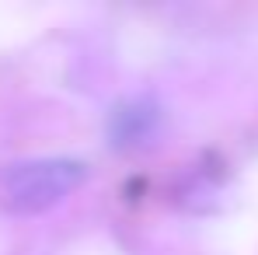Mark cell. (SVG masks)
I'll use <instances>...</instances> for the list:
<instances>
[{"instance_id": "3957f363", "label": "cell", "mask_w": 258, "mask_h": 255, "mask_svg": "<svg viewBox=\"0 0 258 255\" xmlns=\"http://www.w3.org/2000/svg\"><path fill=\"white\" fill-rule=\"evenodd\" d=\"M220 196H223V178L216 171H210L206 165H196L185 175L181 189H178V203L185 210H199V213L213 210L220 203Z\"/></svg>"}, {"instance_id": "6da1fadb", "label": "cell", "mask_w": 258, "mask_h": 255, "mask_svg": "<svg viewBox=\"0 0 258 255\" xmlns=\"http://www.w3.org/2000/svg\"><path fill=\"white\" fill-rule=\"evenodd\" d=\"M87 165L77 158H25L0 171V213L39 217L59 207L87 182Z\"/></svg>"}, {"instance_id": "7a4b0ae2", "label": "cell", "mask_w": 258, "mask_h": 255, "mask_svg": "<svg viewBox=\"0 0 258 255\" xmlns=\"http://www.w3.org/2000/svg\"><path fill=\"white\" fill-rule=\"evenodd\" d=\"M161 126H164V109L157 105V98L136 94L108 112L105 133L115 150H143L161 136Z\"/></svg>"}]
</instances>
